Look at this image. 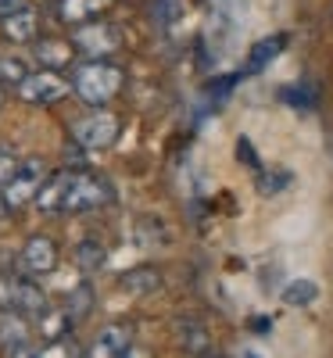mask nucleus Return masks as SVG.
<instances>
[{
  "instance_id": "nucleus-1",
  "label": "nucleus",
  "mask_w": 333,
  "mask_h": 358,
  "mask_svg": "<svg viewBox=\"0 0 333 358\" xmlns=\"http://www.w3.org/2000/svg\"><path fill=\"white\" fill-rule=\"evenodd\" d=\"M126 86V69L108 57H90L72 76V94L90 108H108Z\"/></svg>"
},
{
  "instance_id": "nucleus-2",
  "label": "nucleus",
  "mask_w": 333,
  "mask_h": 358,
  "mask_svg": "<svg viewBox=\"0 0 333 358\" xmlns=\"http://www.w3.org/2000/svg\"><path fill=\"white\" fill-rule=\"evenodd\" d=\"M43 308H47V294L40 290V283L18 273H0V312H18L36 319Z\"/></svg>"
},
{
  "instance_id": "nucleus-3",
  "label": "nucleus",
  "mask_w": 333,
  "mask_h": 358,
  "mask_svg": "<svg viewBox=\"0 0 333 358\" xmlns=\"http://www.w3.org/2000/svg\"><path fill=\"white\" fill-rule=\"evenodd\" d=\"M108 201V183L101 176H94V172H69V179H65V204H62V212H72V215H79V212H94V208H101Z\"/></svg>"
},
{
  "instance_id": "nucleus-4",
  "label": "nucleus",
  "mask_w": 333,
  "mask_h": 358,
  "mask_svg": "<svg viewBox=\"0 0 333 358\" xmlns=\"http://www.w3.org/2000/svg\"><path fill=\"white\" fill-rule=\"evenodd\" d=\"M118 129H122V122H118L111 111L97 108L94 115H86V118L76 122L72 140L83 147V151H104V147H111L118 140Z\"/></svg>"
},
{
  "instance_id": "nucleus-5",
  "label": "nucleus",
  "mask_w": 333,
  "mask_h": 358,
  "mask_svg": "<svg viewBox=\"0 0 333 358\" xmlns=\"http://www.w3.org/2000/svg\"><path fill=\"white\" fill-rule=\"evenodd\" d=\"M72 94V83L54 72V69H40V72H29L22 83H18V97L25 104H57L62 97Z\"/></svg>"
},
{
  "instance_id": "nucleus-6",
  "label": "nucleus",
  "mask_w": 333,
  "mask_h": 358,
  "mask_svg": "<svg viewBox=\"0 0 333 358\" xmlns=\"http://www.w3.org/2000/svg\"><path fill=\"white\" fill-rule=\"evenodd\" d=\"M47 176H50V172H47V165H43L40 158H29V162L18 165V172L4 183V197H8V204H11V212L36 201L40 187L47 183Z\"/></svg>"
},
{
  "instance_id": "nucleus-7",
  "label": "nucleus",
  "mask_w": 333,
  "mask_h": 358,
  "mask_svg": "<svg viewBox=\"0 0 333 358\" xmlns=\"http://www.w3.org/2000/svg\"><path fill=\"white\" fill-rule=\"evenodd\" d=\"M72 43H76V50L86 54V57H108V54H115L118 47H122V36H118V29H115L111 22L94 18V22L76 25Z\"/></svg>"
},
{
  "instance_id": "nucleus-8",
  "label": "nucleus",
  "mask_w": 333,
  "mask_h": 358,
  "mask_svg": "<svg viewBox=\"0 0 333 358\" xmlns=\"http://www.w3.org/2000/svg\"><path fill=\"white\" fill-rule=\"evenodd\" d=\"M18 262H22V268H25L29 276H50L54 268H57V262H62V248H57L54 236L33 233V236L22 244Z\"/></svg>"
},
{
  "instance_id": "nucleus-9",
  "label": "nucleus",
  "mask_w": 333,
  "mask_h": 358,
  "mask_svg": "<svg viewBox=\"0 0 333 358\" xmlns=\"http://www.w3.org/2000/svg\"><path fill=\"white\" fill-rule=\"evenodd\" d=\"M129 348H133V326L129 322H108L90 341L86 358H122Z\"/></svg>"
},
{
  "instance_id": "nucleus-10",
  "label": "nucleus",
  "mask_w": 333,
  "mask_h": 358,
  "mask_svg": "<svg viewBox=\"0 0 333 358\" xmlns=\"http://www.w3.org/2000/svg\"><path fill=\"white\" fill-rule=\"evenodd\" d=\"M0 36L11 43H36L40 40V15L33 8H18L15 15L0 18Z\"/></svg>"
},
{
  "instance_id": "nucleus-11",
  "label": "nucleus",
  "mask_w": 333,
  "mask_h": 358,
  "mask_svg": "<svg viewBox=\"0 0 333 358\" xmlns=\"http://www.w3.org/2000/svg\"><path fill=\"white\" fill-rule=\"evenodd\" d=\"M76 57V43L72 40H57V36H47V40H36V62L43 69H65Z\"/></svg>"
},
{
  "instance_id": "nucleus-12",
  "label": "nucleus",
  "mask_w": 333,
  "mask_h": 358,
  "mask_svg": "<svg viewBox=\"0 0 333 358\" xmlns=\"http://www.w3.org/2000/svg\"><path fill=\"white\" fill-rule=\"evenodd\" d=\"M118 283H122V290L133 294V297H147V294H155L162 287V273H158L155 265H136Z\"/></svg>"
},
{
  "instance_id": "nucleus-13",
  "label": "nucleus",
  "mask_w": 333,
  "mask_h": 358,
  "mask_svg": "<svg viewBox=\"0 0 333 358\" xmlns=\"http://www.w3.org/2000/svg\"><path fill=\"white\" fill-rule=\"evenodd\" d=\"M176 341H179V348L190 351V358H194V355H204V351H208L211 334L204 330L197 319H179V322H176Z\"/></svg>"
},
{
  "instance_id": "nucleus-14",
  "label": "nucleus",
  "mask_w": 333,
  "mask_h": 358,
  "mask_svg": "<svg viewBox=\"0 0 333 358\" xmlns=\"http://www.w3.org/2000/svg\"><path fill=\"white\" fill-rule=\"evenodd\" d=\"M65 179H69V172H50L47 176V183L40 187V194L33 201L40 212H47V215L62 212V204H65Z\"/></svg>"
},
{
  "instance_id": "nucleus-15",
  "label": "nucleus",
  "mask_w": 333,
  "mask_h": 358,
  "mask_svg": "<svg viewBox=\"0 0 333 358\" xmlns=\"http://www.w3.org/2000/svg\"><path fill=\"white\" fill-rule=\"evenodd\" d=\"M72 258H76V268H79L83 276H97L101 268L108 265V251H104L101 241H79Z\"/></svg>"
},
{
  "instance_id": "nucleus-16",
  "label": "nucleus",
  "mask_w": 333,
  "mask_h": 358,
  "mask_svg": "<svg viewBox=\"0 0 333 358\" xmlns=\"http://www.w3.org/2000/svg\"><path fill=\"white\" fill-rule=\"evenodd\" d=\"M36 319H40L43 341H62V337L72 334V326H76V319L69 315V308H43Z\"/></svg>"
},
{
  "instance_id": "nucleus-17",
  "label": "nucleus",
  "mask_w": 333,
  "mask_h": 358,
  "mask_svg": "<svg viewBox=\"0 0 333 358\" xmlns=\"http://www.w3.org/2000/svg\"><path fill=\"white\" fill-rule=\"evenodd\" d=\"M104 8H108V0H62V4H57V15H62L69 25H83V22H94Z\"/></svg>"
},
{
  "instance_id": "nucleus-18",
  "label": "nucleus",
  "mask_w": 333,
  "mask_h": 358,
  "mask_svg": "<svg viewBox=\"0 0 333 358\" xmlns=\"http://www.w3.org/2000/svg\"><path fill=\"white\" fill-rule=\"evenodd\" d=\"M25 319H29V315H18V312H0V341H4L8 348L25 344V334H29Z\"/></svg>"
},
{
  "instance_id": "nucleus-19",
  "label": "nucleus",
  "mask_w": 333,
  "mask_h": 358,
  "mask_svg": "<svg viewBox=\"0 0 333 358\" xmlns=\"http://www.w3.org/2000/svg\"><path fill=\"white\" fill-rule=\"evenodd\" d=\"M316 297H319V287L312 280H290L283 287V305H290V308H305V305L316 301Z\"/></svg>"
},
{
  "instance_id": "nucleus-20",
  "label": "nucleus",
  "mask_w": 333,
  "mask_h": 358,
  "mask_svg": "<svg viewBox=\"0 0 333 358\" xmlns=\"http://www.w3.org/2000/svg\"><path fill=\"white\" fill-rule=\"evenodd\" d=\"M283 47H287V36H265L262 43H255V47H251L248 69H251V72H258V69H262V65H269V62H272V57H276Z\"/></svg>"
},
{
  "instance_id": "nucleus-21",
  "label": "nucleus",
  "mask_w": 333,
  "mask_h": 358,
  "mask_svg": "<svg viewBox=\"0 0 333 358\" xmlns=\"http://www.w3.org/2000/svg\"><path fill=\"white\" fill-rule=\"evenodd\" d=\"M29 76V65H25V57L18 54H0V86H15Z\"/></svg>"
},
{
  "instance_id": "nucleus-22",
  "label": "nucleus",
  "mask_w": 333,
  "mask_h": 358,
  "mask_svg": "<svg viewBox=\"0 0 333 358\" xmlns=\"http://www.w3.org/2000/svg\"><path fill=\"white\" fill-rule=\"evenodd\" d=\"M36 358H79V348H76V341H72V337L47 341V344L40 348V355H36Z\"/></svg>"
},
{
  "instance_id": "nucleus-23",
  "label": "nucleus",
  "mask_w": 333,
  "mask_h": 358,
  "mask_svg": "<svg viewBox=\"0 0 333 358\" xmlns=\"http://www.w3.org/2000/svg\"><path fill=\"white\" fill-rule=\"evenodd\" d=\"M90 301H94V294H90V287H79V294H72V297H69V315H72L76 322H79V319H86Z\"/></svg>"
},
{
  "instance_id": "nucleus-24",
  "label": "nucleus",
  "mask_w": 333,
  "mask_h": 358,
  "mask_svg": "<svg viewBox=\"0 0 333 358\" xmlns=\"http://www.w3.org/2000/svg\"><path fill=\"white\" fill-rule=\"evenodd\" d=\"M18 165H22V162H18V158L8 151V147H0V187H4L8 179L18 172Z\"/></svg>"
},
{
  "instance_id": "nucleus-25",
  "label": "nucleus",
  "mask_w": 333,
  "mask_h": 358,
  "mask_svg": "<svg viewBox=\"0 0 333 358\" xmlns=\"http://www.w3.org/2000/svg\"><path fill=\"white\" fill-rule=\"evenodd\" d=\"M18 8H25V0H0V18H8V15H15Z\"/></svg>"
},
{
  "instance_id": "nucleus-26",
  "label": "nucleus",
  "mask_w": 333,
  "mask_h": 358,
  "mask_svg": "<svg viewBox=\"0 0 333 358\" xmlns=\"http://www.w3.org/2000/svg\"><path fill=\"white\" fill-rule=\"evenodd\" d=\"M8 358H36V355L29 351L25 344H18V348H11V355H8Z\"/></svg>"
},
{
  "instance_id": "nucleus-27",
  "label": "nucleus",
  "mask_w": 333,
  "mask_h": 358,
  "mask_svg": "<svg viewBox=\"0 0 333 358\" xmlns=\"http://www.w3.org/2000/svg\"><path fill=\"white\" fill-rule=\"evenodd\" d=\"M122 358H150V351H147V348H136V344H133V348H129V351H126Z\"/></svg>"
},
{
  "instance_id": "nucleus-28",
  "label": "nucleus",
  "mask_w": 333,
  "mask_h": 358,
  "mask_svg": "<svg viewBox=\"0 0 333 358\" xmlns=\"http://www.w3.org/2000/svg\"><path fill=\"white\" fill-rule=\"evenodd\" d=\"M0 108H4V86H0Z\"/></svg>"
},
{
  "instance_id": "nucleus-29",
  "label": "nucleus",
  "mask_w": 333,
  "mask_h": 358,
  "mask_svg": "<svg viewBox=\"0 0 333 358\" xmlns=\"http://www.w3.org/2000/svg\"><path fill=\"white\" fill-rule=\"evenodd\" d=\"M194 358H215V355H194Z\"/></svg>"
}]
</instances>
